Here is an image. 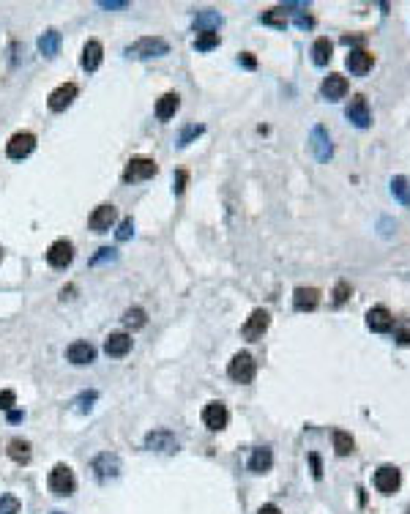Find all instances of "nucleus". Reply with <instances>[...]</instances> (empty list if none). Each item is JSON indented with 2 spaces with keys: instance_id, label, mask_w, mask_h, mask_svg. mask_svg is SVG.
Masks as SVG:
<instances>
[{
  "instance_id": "f03ea898",
  "label": "nucleus",
  "mask_w": 410,
  "mask_h": 514,
  "mask_svg": "<svg viewBox=\"0 0 410 514\" xmlns=\"http://www.w3.org/2000/svg\"><path fill=\"white\" fill-rule=\"evenodd\" d=\"M170 52V44L162 39V36H142L137 39L134 44L126 47V55L129 58H162Z\"/></svg>"
},
{
  "instance_id": "39448f33",
  "label": "nucleus",
  "mask_w": 410,
  "mask_h": 514,
  "mask_svg": "<svg viewBox=\"0 0 410 514\" xmlns=\"http://www.w3.org/2000/svg\"><path fill=\"white\" fill-rule=\"evenodd\" d=\"M33 148H36V134H33V131H17V134H11V140L6 142V156L14 159V162H19V159L30 156Z\"/></svg>"
},
{
  "instance_id": "4be33fe9",
  "label": "nucleus",
  "mask_w": 410,
  "mask_h": 514,
  "mask_svg": "<svg viewBox=\"0 0 410 514\" xmlns=\"http://www.w3.org/2000/svg\"><path fill=\"white\" fill-rule=\"evenodd\" d=\"M320 304V290L317 288H296L293 293V307L299 312H312Z\"/></svg>"
},
{
  "instance_id": "72a5a7b5",
  "label": "nucleus",
  "mask_w": 410,
  "mask_h": 514,
  "mask_svg": "<svg viewBox=\"0 0 410 514\" xmlns=\"http://www.w3.org/2000/svg\"><path fill=\"white\" fill-rule=\"evenodd\" d=\"M96 397H99L96 392H83V394H80V397H77V400H74L72 405H74V411H77V413H88L91 408H94Z\"/></svg>"
},
{
  "instance_id": "a19ab883",
  "label": "nucleus",
  "mask_w": 410,
  "mask_h": 514,
  "mask_svg": "<svg viewBox=\"0 0 410 514\" xmlns=\"http://www.w3.org/2000/svg\"><path fill=\"white\" fill-rule=\"evenodd\" d=\"M186 181H189V175H186L184 170H178V173H175V195H181V192L186 189Z\"/></svg>"
},
{
  "instance_id": "37998d69",
  "label": "nucleus",
  "mask_w": 410,
  "mask_h": 514,
  "mask_svg": "<svg viewBox=\"0 0 410 514\" xmlns=\"http://www.w3.org/2000/svg\"><path fill=\"white\" fill-rule=\"evenodd\" d=\"M309 462H312V473H314V479H320V476H323V465H320V457H317V454H309Z\"/></svg>"
},
{
  "instance_id": "9d476101",
  "label": "nucleus",
  "mask_w": 410,
  "mask_h": 514,
  "mask_svg": "<svg viewBox=\"0 0 410 514\" xmlns=\"http://www.w3.org/2000/svg\"><path fill=\"white\" fill-rule=\"evenodd\" d=\"M309 148L314 151L317 162H328L334 156V145H331V134L325 131V126H314L312 137H309Z\"/></svg>"
},
{
  "instance_id": "473e14b6",
  "label": "nucleus",
  "mask_w": 410,
  "mask_h": 514,
  "mask_svg": "<svg viewBox=\"0 0 410 514\" xmlns=\"http://www.w3.org/2000/svg\"><path fill=\"white\" fill-rule=\"evenodd\" d=\"M260 19H263L266 25H277V28H285V25H288V14H285V8H282V6H279V8H271V11H268V14H263Z\"/></svg>"
},
{
  "instance_id": "f257e3e1",
  "label": "nucleus",
  "mask_w": 410,
  "mask_h": 514,
  "mask_svg": "<svg viewBox=\"0 0 410 514\" xmlns=\"http://www.w3.org/2000/svg\"><path fill=\"white\" fill-rule=\"evenodd\" d=\"M47 487H50V493L58 495V498H69V495H74V490H77L74 471H72L66 462H58V465L50 471V476H47Z\"/></svg>"
},
{
  "instance_id": "aec40b11",
  "label": "nucleus",
  "mask_w": 410,
  "mask_h": 514,
  "mask_svg": "<svg viewBox=\"0 0 410 514\" xmlns=\"http://www.w3.org/2000/svg\"><path fill=\"white\" fill-rule=\"evenodd\" d=\"M102 61H104V47H102V41H96V39H91L85 47H83V69L85 72H96L99 66H102Z\"/></svg>"
},
{
  "instance_id": "c85d7f7f",
  "label": "nucleus",
  "mask_w": 410,
  "mask_h": 514,
  "mask_svg": "<svg viewBox=\"0 0 410 514\" xmlns=\"http://www.w3.org/2000/svg\"><path fill=\"white\" fill-rule=\"evenodd\" d=\"M123 325L126 328H131V331H137V328H142L145 323H148V314H145V309L142 307H129L126 312H123Z\"/></svg>"
},
{
  "instance_id": "4c0bfd02",
  "label": "nucleus",
  "mask_w": 410,
  "mask_h": 514,
  "mask_svg": "<svg viewBox=\"0 0 410 514\" xmlns=\"http://www.w3.org/2000/svg\"><path fill=\"white\" fill-rule=\"evenodd\" d=\"M347 296H350V285L347 282H339L336 285V290H334V304L339 307V304H345L347 301Z\"/></svg>"
},
{
  "instance_id": "dca6fc26",
  "label": "nucleus",
  "mask_w": 410,
  "mask_h": 514,
  "mask_svg": "<svg viewBox=\"0 0 410 514\" xmlns=\"http://www.w3.org/2000/svg\"><path fill=\"white\" fill-rule=\"evenodd\" d=\"M115 219H118V208H115V206H99L94 213H91L88 224H91V230H94V233H107V230L115 224Z\"/></svg>"
},
{
  "instance_id": "6ab92c4d",
  "label": "nucleus",
  "mask_w": 410,
  "mask_h": 514,
  "mask_svg": "<svg viewBox=\"0 0 410 514\" xmlns=\"http://www.w3.org/2000/svg\"><path fill=\"white\" fill-rule=\"evenodd\" d=\"M320 94L328 99V102H339L345 94H347V80L342 74H328L320 85Z\"/></svg>"
},
{
  "instance_id": "8fccbe9b",
  "label": "nucleus",
  "mask_w": 410,
  "mask_h": 514,
  "mask_svg": "<svg viewBox=\"0 0 410 514\" xmlns=\"http://www.w3.org/2000/svg\"><path fill=\"white\" fill-rule=\"evenodd\" d=\"M405 514H410V506H408V512H405Z\"/></svg>"
},
{
  "instance_id": "423d86ee",
  "label": "nucleus",
  "mask_w": 410,
  "mask_h": 514,
  "mask_svg": "<svg viewBox=\"0 0 410 514\" xmlns=\"http://www.w3.org/2000/svg\"><path fill=\"white\" fill-rule=\"evenodd\" d=\"M400 484H402V473L397 465H380L375 471V490L380 495H394L400 490Z\"/></svg>"
},
{
  "instance_id": "a878e982",
  "label": "nucleus",
  "mask_w": 410,
  "mask_h": 514,
  "mask_svg": "<svg viewBox=\"0 0 410 514\" xmlns=\"http://www.w3.org/2000/svg\"><path fill=\"white\" fill-rule=\"evenodd\" d=\"M178 107H181V96H178V94H164V96H159V102H156V118H159V120H170V118L178 112Z\"/></svg>"
},
{
  "instance_id": "79ce46f5",
  "label": "nucleus",
  "mask_w": 410,
  "mask_h": 514,
  "mask_svg": "<svg viewBox=\"0 0 410 514\" xmlns=\"http://www.w3.org/2000/svg\"><path fill=\"white\" fill-rule=\"evenodd\" d=\"M102 260H115V249H107V246H104V249H99V255H96L91 263H94V266H99Z\"/></svg>"
},
{
  "instance_id": "de8ad7c7",
  "label": "nucleus",
  "mask_w": 410,
  "mask_h": 514,
  "mask_svg": "<svg viewBox=\"0 0 410 514\" xmlns=\"http://www.w3.org/2000/svg\"><path fill=\"white\" fill-rule=\"evenodd\" d=\"M8 421H22V411H8Z\"/></svg>"
},
{
  "instance_id": "1a4fd4ad",
  "label": "nucleus",
  "mask_w": 410,
  "mask_h": 514,
  "mask_svg": "<svg viewBox=\"0 0 410 514\" xmlns=\"http://www.w3.org/2000/svg\"><path fill=\"white\" fill-rule=\"evenodd\" d=\"M227 421H230V413H227V405H224V403L213 400V403H208V405L203 408V424L211 429V432L224 429Z\"/></svg>"
},
{
  "instance_id": "f3484780",
  "label": "nucleus",
  "mask_w": 410,
  "mask_h": 514,
  "mask_svg": "<svg viewBox=\"0 0 410 514\" xmlns=\"http://www.w3.org/2000/svg\"><path fill=\"white\" fill-rule=\"evenodd\" d=\"M129 350H131V336L123 334V331H115L104 339V353L112 356V358H123Z\"/></svg>"
},
{
  "instance_id": "20e7f679",
  "label": "nucleus",
  "mask_w": 410,
  "mask_h": 514,
  "mask_svg": "<svg viewBox=\"0 0 410 514\" xmlns=\"http://www.w3.org/2000/svg\"><path fill=\"white\" fill-rule=\"evenodd\" d=\"M255 372H257V364L252 358V353H235L230 367H227V375L235 381V383H252L255 381Z\"/></svg>"
},
{
  "instance_id": "7c9ffc66",
  "label": "nucleus",
  "mask_w": 410,
  "mask_h": 514,
  "mask_svg": "<svg viewBox=\"0 0 410 514\" xmlns=\"http://www.w3.org/2000/svg\"><path fill=\"white\" fill-rule=\"evenodd\" d=\"M391 195L402 203V206H408L410 203V184L408 178H402V175H397L394 181H391Z\"/></svg>"
},
{
  "instance_id": "412c9836",
  "label": "nucleus",
  "mask_w": 410,
  "mask_h": 514,
  "mask_svg": "<svg viewBox=\"0 0 410 514\" xmlns=\"http://www.w3.org/2000/svg\"><path fill=\"white\" fill-rule=\"evenodd\" d=\"M345 63H347V69H350L353 74H358V77H361V74H367V72L372 69L375 58H372V52H367V50H361V47H358V50H350V55H347V61H345Z\"/></svg>"
},
{
  "instance_id": "6e6552de",
  "label": "nucleus",
  "mask_w": 410,
  "mask_h": 514,
  "mask_svg": "<svg viewBox=\"0 0 410 514\" xmlns=\"http://www.w3.org/2000/svg\"><path fill=\"white\" fill-rule=\"evenodd\" d=\"M72 260H74V244H72V241L58 238L55 244H50V249H47V263H50L52 268H66Z\"/></svg>"
},
{
  "instance_id": "bb28decb",
  "label": "nucleus",
  "mask_w": 410,
  "mask_h": 514,
  "mask_svg": "<svg viewBox=\"0 0 410 514\" xmlns=\"http://www.w3.org/2000/svg\"><path fill=\"white\" fill-rule=\"evenodd\" d=\"M331 52H334V44L323 36V39H317L314 44H312V61H314V66H325L328 61H331Z\"/></svg>"
},
{
  "instance_id": "58836bf2",
  "label": "nucleus",
  "mask_w": 410,
  "mask_h": 514,
  "mask_svg": "<svg viewBox=\"0 0 410 514\" xmlns=\"http://www.w3.org/2000/svg\"><path fill=\"white\" fill-rule=\"evenodd\" d=\"M14 403H17V394H14L11 389L0 392V411H11V408H14Z\"/></svg>"
},
{
  "instance_id": "0eeeda50",
  "label": "nucleus",
  "mask_w": 410,
  "mask_h": 514,
  "mask_svg": "<svg viewBox=\"0 0 410 514\" xmlns=\"http://www.w3.org/2000/svg\"><path fill=\"white\" fill-rule=\"evenodd\" d=\"M91 468H94V476L99 482H109V479H115L120 473V457L112 454V451H102V454L94 457Z\"/></svg>"
},
{
  "instance_id": "c03bdc74",
  "label": "nucleus",
  "mask_w": 410,
  "mask_h": 514,
  "mask_svg": "<svg viewBox=\"0 0 410 514\" xmlns=\"http://www.w3.org/2000/svg\"><path fill=\"white\" fill-rule=\"evenodd\" d=\"M99 6L102 8H126L129 0H99Z\"/></svg>"
},
{
  "instance_id": "5701e85b",
  "label": "nucleus",
  "mask_w": 410,
  "mask_h": 514,
  "mask_svg": "<svg viewBox=\"0 0 410 514\" xmlns=\"http://www.w3.org/2000/svg\"><path fill=\"white\" fill-rule=\"evenodd\" d=\"M61 44H63V39H61V33H58L55 28H50V30H44V33L39 36V52H41L44 58H55V55L61 52Z\"/></svg>"
},
{
  "instance_id": "cd10ccee",
  "label": "nucleus",
  "mask_w": 410,
  "mask_h": 514,
  "mask_svg": "<svg viewBox=\"0 0 410 514\" xmlns=\"http://www.w3.org/2000/svg\"><path fill=\"white\" fill-rule=\"evenodd\" d=\"M353 449H356V440L350 438V432L334 429V451H336L339 457H347V454H353Z\"/></svg>"
},
{
  "instance_id": "c756f323",
  "label": "nucleus",
  "mask_w": 410,
  "mask_h": 514,
  "mask_svg": "<svg viewBox=\"0 0 410 514\" xmlns=\"http://www.w3.org/2000/svg\"><path fill=\"white\" fill-rule=\"evenodd\" d=\"M219 22H222V17L216 14V11H203V14H197V19H195V28H197V33H203V30H216L219 28Z\"/></svg>"
},
{
  "instance_id": "2eb2a0df",
  "label": "nucleus",
  "mask_w": 410,
  "mask_h": 514,
  "mask_svg": "<svg viewBox=\"0 0 410 514\" xmlns=\"http://www.w3.org/2000/svg\"><path fill=\"white\" fill-rule=\"evenodd\" d=\"M145 449L151 451H175L178 449V440L170 429H153L145 435Z\"/></svg>"
},
{
  "instance_id": "3c124183",
  "label": "nucleus",
  "mask_w": 410,
  "mask_h": 514,
  "mask_svg": "<svg viewBox=\"0 0 410 514\" xmlns=\"http://www.w3.org/2000/svg\"><path fill=\"white\" fill-rule=\"evenodd\" d=\"M0 257H3V252H0Z\"/></svg>"
},
{
  "instance_id": "7ed1b4c3",
  "label": "nucleus",
  "mask_w": 410,
  "mask_h": 514,
  "mask_svg": "<svg viewBox=\"0 0 410 514\" xmlns=\"http://www.w3.org/2000/svg\"><path fill=\"white\" fill-rule=\"evenodd\" d=\"M156 173H159V164H156L153 159H148V156H134V159H129V164H126V170H123V181H126V184L148 181V178H153Z\"/></svg>"
},
{
  "instance_id": "f704fd0d",
  "label": "nucleus",
  "mask_w": 410,
  "mask_h": 514,
  "mask_svg": "<svg viewBox=\"0 0 410 514\" xmlns=\"http://www.w3.org/2000/svg\"><path fill=\"white\" fill-rule=\"evenodd\" d=\"M203 131H205L203 123H189V126H186V129L181 131V137H178V145H181V148H184V145H189V142H192L195 137H200Z\"/></svg>"
},
{
  "instance_id": "2f4dec72",
  "label": "nucleus",
  "mask_w": 410,
  "mask_h": 514,
  "mask_svg": "<svg viewBox=\"0 0 410 514\" xmlns=\"http://www.w3.org/2000/svg\"><path fill=\"white\" fill-rule=\"evenodd\" d=\"M216 44H219V33H216V30H203V33H197V39H195V47H197L200 52L213 50Z\"/></svg>"
},
{
  "instance_id": "c9c22d12",
  "label": "nucleus",
  "mask_w": 410,
  "mask_h": 514,
  "mask_svg": "<svg viewBox=\"0 0 410 514\" xmlns=\"http://www.w3.org/2000/svg\"><path fill=\"white\" fill-rule=\"evenodd\" d=\"M394 339L400 342V345H410V320H397L394 323Z\"/></svg>"
},
{
  "instance_id": "a211bd4d",
  "label": "nucleus",
  "mask_w": 410,
  "mask_h": 514,
  "mask_svg": "<svg viewBox=\"0 0 410 514\" xmlns=\"http://www.w3.org/2000/svg\"><path fill=\"white\" fill-rule=\"evenodd\" d=\"M69 361L77 364V367H85V364H94L96 361V347L91 342H72L69 350H66Z\"/></svg>"
},
{
  "instance_id": "49530a36",
  "label": "nucleus",
  "mask_w": 410,
  "mask_h": 514,
  "mask_svg": "<svg viewBox=\"0 0 410 514\" xmlns=\"http://www.w3.org/2000/svg\"><path fill=\"white\" fill-rule=\"evenodd\" d=\"M257 514H282V509H279V506H274V504H266V506H263Z\"/></svg>"
},
{
  "instance_id": "09e8293b",
  "label": "nucleus",
  "mask_w": 410,
  "mask_h": 514,
  "mask_svg": "<svg viewBox=\"0 0 410 514\" xmlns=\"http://www.w3.org/2000/svg\"><path fill=\"white\" fill-rule=\"evenodd\" d=\"M52 514H66V512H52Z\"/></svg>"
},
{
  "instance_id": "ea45409f",
  "label": "nucleus",
  "mask_w": 410,
  "mask_h": 514,
  "mask_svg": "<svg viewBox=\"0 0 410 514\" xmlns=\"http://www.w3.org/2000/svg\"><path fill=\"white\" fill-rule=\"evenodd\" d=\"M131 233H134V224H131V219H123V222H120V227H118V233H115V235H118V241H126V238H129V235H131Z\"/></svg>"
},
{
  "instance_id": "b1692460",
  "label": "nucleus",
  "mask_w": 410,
  "mask_h": 514,
  "mask_svg": "<svg viewBox=\"0 0 410 514\" xmlns=\"http://www.w3.org/2000/svg\"><path fill=\"white\" fill-rule=\"evenodd\" d=\"M271 465H274V451L268 446H260V449L252 451V457H249V471L252 473H268Z\"/></svg>"
},
{
  "instance_id": "e433bc0d",
  "label": "nucleus",
  "mask_w": 410,
  "mask_h": 514,
  "mask_svg": "<svg viewBox=\"0 0 410 514\" xmlns=\"http://www.w3.org/2000/svg\"><path fill=\"white\" fill-rule=\"evenodd\" d=\"M0 514H19V498L17 495H0Z\"/></svg>"
},
{
  "instance_id": "ddd939ff",
  "label": "nucleus",
  "mask_w": 410,
  "mask_h": 514,
  "mask_svg": "<svg viewBox=\"0 0 410 514\" xmlns=\"http://www.w3.org/2000/svg\"><path fill=\"white\" fill-rule=\"evenodd\" d=\"M345 115H347V120H350L353 126H358V129H367V126H369V120H372L369 107H367V99H364L361 94H356V96L350 99L347 109H345Z\"/></svg>"
},
{
  "instance_id": "f8f14e48",
  "label": "nucleus",
  "mask_w": 410,
  "mask_h": 514,
  "mask_svg": "<svg viewBox=\"0 0 410 514\" xmlns=\"http://www.w3.org/2000/svg\"><path fill=\"white\" fill-rule=\"evenodd\" d=\"M367 328L375 331V334L391 331V328H394V314H391V309L383 307V304L369 309V312H367Z\"/></svg>"
},
{
  "instance_id": "4468645a",
  "label": "nucleus",
  "mask_w": 410,
  "mask_h": 514,
  "mask_svg": "<svg viewBox=\"0 0 410 514\" xmlns=\"http://www.w3.org/2000/svg\"><path fill=\"white\" fill-rule=\"evenodd\" d=\"M268 325H271V314L266 309H255L249 314V320L244 323V336L246 339H260L268 331Z\"/></svg>"
},
{
  "instance_id": "393cba45",
  "label": "nucleus",
  "mask_w": 410,
  "mask_h": 514,
  "mask_svg": "<svg viewBox=\"0 0 410 514\" xmlns=\"http://www.w3.org/2000/svg\"><path fill=\"white\" fill-rule=\"evenodd\" d=\"M8 457L17 462V465H28L30 462V457H33V451H30V440H22V438H14V440H8Z\"/></svg>"
},
{
  "instance_id": "9b49d317",
  "label": "nucleus",
  "mask_w": 410,
  "mask_h": 514,
  "mask_svg": "<svg viewBox=\"0 0 410 514\" xmlns=\"http://www.w3.org/2000/svg\"><path fill=\"white\" fill-rule=\"evenodd\" d=\"M77 94H80V88H77L74 83H63V85H58V88L50 94L47 107H50L52 112H63L66 107H72V102L77 99Z\"/></svg>"
},
{
  "instance_id": "a18cd8bd",
  "label": "nucleus",
  "mask_w": 410,
  "mask_h": 514,
  "mask_svg": "<svg viewBox=\"0 0 410 514\" xmlns=\"http://www.w3.org/2000/svg\"><path fill=\"white\" fill-rule=\"evenodd\" d=\"M238 63H244V66H246V69H255V66H257V61H255V58H252V55H249V52H244V55H241V58H238Z\"/></svg>"
}]
</instances>
